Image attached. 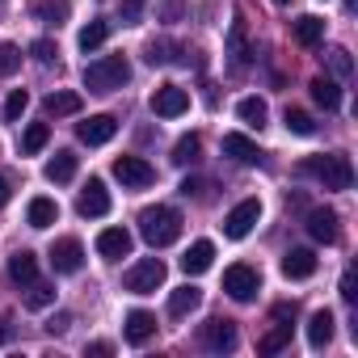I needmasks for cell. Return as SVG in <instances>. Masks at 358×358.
Segmentation results:
<instances>
[{
	"instance_id": "6da1fadb",
	"label": "cell",
	"mask_w": 358,
	"mask_h": 358,
	"mask_svg": "<svg viewBox=\"0 0 358 358\" xmlns=\"http://www.w3.org/2000/svg\"><path fill=\"white\" fill-rule=\"evenodd\" d=\"M299 177H312V182H320L324 190H350L354 186V169H350V156L333 152V156H308L295 164Z\"/></svg>"
},
{
	"instance_id": "7a4b0ae2",
	"label": "cell",
	"mask_w": 358,
	"mask_h": 358,
	"mask_svg": "<svg viewBox=\"0 0 358 358\" xmlns=\"http://www.w3.org/2000/svg\"><path fill=\"white\" fill-rule=\"evenodd\" d=\"M182 211H173V207H148L143 215H139V236L152 245V249H164V245H173L177 236H182Z\"/></svg>"
},
{
	"instance_id": "3957f363",
	"label": "cell",
	"mask_w": 358,
	"mask_h": 358,
	"mask_svg": "<svg viewBox=\"0 0 358 358\" xmlns=\"http://www.w3.org/2000/svg\"><path fill=\"white\" fill-rule=\"evenodd\" d=\"M127 80H131L127 55H101V59H93V64L85 68V89H89V93H114V89H122Z\"/></svg>"
},
{
	"instance_id": "277c9868",
	"label": "cell",
	"mask_w": 358,
	"mask_h": 358,
	"mask_svg": "<svg viewBox=\"0 0 358 358\" xmlns=\"http://www.w3.org/2000/svg\"><path fill=\"white\" fill-rule=\"evenodd\" d=\"M164 262L160 257H143V262H135L131 270H127V278H122V287L131 291V295H152L156 287H164Z\"/></svg>"
},
{
	"instance_id": "5b68a950",
	"label": "cell",
	"mask_w": 358,
	"mask_h": 358,
	"mask_svg": "<svg viewBox=\"0 0 358 358\" xmlns=\"http://www.w3.org/2000/svg\"><path fill=\"white\" fill-rule=\"evenodd\" d=\"M224 291H228L236 303H249V299H257V291H262V274H257L253 266L236 262V266L224 270Z\"/></svg>"
},
{
	"instance_id": "8992f818",
	"label": "cell",
	"mask_w": 358,
	"mask_h": 358,
	"mask_svg": "<svg viewBox=\"0 0 358 358\" xmlns=\"http://www.w3.org/2000/svg\"><path fill=\"white\" fill-rule=\"evenodd\" d=\"M236 324L232 320H224V316H211L207 324H199V345L203 350H211V354H228V350H236Z\"/></svg>"
},
{
	"instance_id": "52a82bcc",
	"label": "cell",
	"mask_w": 358,
	"mask_h": 358,
	"mask_svg": "<svg viewBox=\"0 0 358 358\" xmlns=\"http://www.w3.org/2000/svg\"><path fill=\"white\" fill-rule=\"evenodd\" d=\"M257 220H262V203H257V199H245V203H236V207L224 215V236H228V241H245V236L257 228Z\"/></svg>"
},
{
	"instance_id": "ba28073f",
	"label": "cell",
	"mask_w": 358,
	"mask_h": 358,
	"mask_svg": "<svg viewBox=\"0 0 358 358\" xmlns=\"http://www.w3.org/2000/svg\"><path fill=\"white\" fill-rule=\"evenodd\" d=\"M114 177H118L127 190H143V186L156 182V169L143 156H114Z\"/></svg>"
},
{
	"instance_id": "9c48e42d",
	"label": "cell",
	"mask_w": 358,
	"mask_h": 358,
	"mask_svg": "<svg viewBox=\"0 0 358 358\" xmlns=\"http://www.w3.org/2000/svg\"><path fill=\"white\" fill-rule=\"evenodd\" d=\"M186 110H190V93L182 85H160L152 93V114L156 118H182Z\"/></svg>"
},
{
	"instance_id": "30bf717a",
	"label": "cell",
	"mask_w": 358,
	"mask_h": 358,
	"mask_svg": "<svg viewBox=\"0 0 358 358\" xmlns=\"http://www.w3.org/2000/svg\"><path fill=\"white\" fill-rule=\"evenodd\" d=\"M76 211H80L85 220H101V215H110V190H106L101 177H89V186H85L80 199H76Z\"/></svg>"
},
{
	"instance_id": "8fae6325",
	"label": "cell",
	"mask_w": 358,
	"mask_h": 358,
	"mask_svg": "<svg viewBox=\"0 0 358 358\" xmlns=\"http://www.w3.org/2000/svg\"><path fill=\"white\" fill-rule=\"evenodd\" d=\"M114 135H118V118H114V114H93V118H85V122L76 127V139L89 143V148H101V143H110Z\"/></svg>"
},
{
	"instance_id": "7c38bea8",
	"label": "cell",
	"mask_w": 358,
	"mask_h": 358,
	"mask_svg": "<svg viewBox=\"0 0 358 358\" xmlns=\"http://www.w3.org/2000/svg\"><path fill=\"white\" fill-rule=\"evenodd\" d=\"M51 266H55V274H76L85 266V245L76 236H59L51 245Z\"/></svg>"
},
{
	"instance_id": "4fadbf2b",
	"label": "cell",
	"mask_w": 358,
	"mask_h": 358,
	"mask_svg": "<svg viewBox=\"0 0 358 358\" xmlns=\"http://www.w3.org/2000/svg\"><path fill=\"white\" fill-rule=\"evenodd\" d=\"M253 43H249V26H245V17H236L232 22V30H228V59H232V68L236 72H245L249 64H253Z\"/></svg>"
},
{
	"instance_id": "5bb4252c",
	"label": "cell",
	"mask_w": 358,
	"mask_h": 358,
	"mask_svg": "<svg viewBox=\"0 0 358 358\" xmlns=\"http://www.w3.org/2000/svg\"><path fill=\"white\" fill-rule=\"evenodd\" d=\"M308 236L320 241V245H337V236H341V228H337V211H329V207H312V211H308Z\"/></svg>"
},
{
	"instance_id": "9a60e30c",
	"label": "cell",
	"mask_w": 358,
	"mask_h": 358,
	"mask_svg": "<svg viewBox=\"0 0 358 358\" xmlns=\"http://www.w3.org/2000/svg\"><path fill=\"white\" fill-rule=\"evenodd\" d=\"M122 337H127L131 345H148V341L156 337V316L143 312V308L127 312V320H122Z\"/></svg>"
},
{
	"instance_id": "2e32d148",
	"label": "cell",
	"mask_w": 358,
	"mask_h": 358,
	"mask_svg": "<svg viewBox=\"0 0 358 358\" xmlns=\"http://www.w3.org/2000/svg\"><path fill=\"white\" fill-rule=\"evenodd\" d=\"M224 156H232L236 164H262V160H266L262 148H257L249 135H241V131H228V135H224Z\"/></svg>"
},
{
	"instance_id": "e0dca14e",
	"label": "cell",
	"mask_w": 358,
	"mask_h": 358,
	"mask_svg": "<svg viewBox=\"0 0 358 358\" xmlns=\"http://www.w3.org/2000/svg\"><path fill=\"white\" fill-rule=\"evenodd\" d=\"M131 245H135V241H131V232H127V228H101V232H97V253H101L106 262L127 257V253H131Z\"/></svg>"
},
{
	"instance_id": "ac0fdd59",
	"label": "cell",
	"mask_w": 358,
	"mask_h": 358,
	"mask_svg": "<svg viewBox=\"0 0 358 358\" xmlns=\"http://www.w3.org/2000/svg\"><path fill=\"white\" fill-rule=\"evenodd\" d=\"M76 169H80V156L64 148V152H55V156L47 160V182L64 186V182H72V177H76Z\"/></svg>"
},
{
	"instance_id": "d6986e66",
	"label": "cell",
	"mask_w": 358,
	"mask_h": 358,
	"mask_svg": "<svg viewBox=\"0 0 358 358\" xmlns=\"http://www.w3.org/2000/svg\"><path fill=\"white\" fill-rule=\"evenodd\" d=\"M282 274L287 278H312L316 274V253L312 249H287L282 253Z\"/></svg>"
},
{
	"instance_id": "ffe728a7",
	"label": "cell",
	"mask_w": 358,
	"mask_h": 358,
	"mask_svg": "<svg viewBox=\"0 0 358 358\" xmlns=\"http://www.w3.org/2000/svg\"><path fill=\"white\" fill-rule=\"evenodd\" d=\"M333 324H337V320H333L329 308L312 312V316H308V345H312V350H324V345L333 341Z\"/></svg>"
},
{
	"instance_id": "44dd1931",
	"label": "cell",
	"mask_w": 358,
	"mask_h": 358,
	"mask_svg": "<svg viewBox=\"0 0 358 358\" xmlns=\"http://www.w3.org/2000/svg\"><path fill=\"white\" fill-rule=\"evenodd\" d=\"M291 38H295L299 47H316V43L324 38V22H320L316 13H303V17L291 22Z\"/></svg>"
},
{
	"instance_id": "7402d4cb",
	"label": "cell",
	"mask_w": 358,
	"mask_h": 358,
	"mask_svg": "<svg viewBox=\"0 0 358 358\" xmlns=\"http://www.w3.org/2000/svg\"><path fill=\"white\" fill-rule=\"evenodd\" d=\"M55 220H59V203H55V199H43V194L30 199V207H26V224H30V228L43 232V228H51Z\"/></svg>"
},
{
	"instance_id": "603a6c76",
	"label": "cell",
	"mask_w": 358,
	"mask_h": 358,
	"mask_svg": "<svg viewBox=\"0 0 358 358\" xmlns=\"http://www.w3.org/2000/svg\"><path fill=\"white\" fill-rule=\"evenodd\" d=\"M9 278H13L17 287H30V282L38 278V257H34L30 249H17V253L9 257Z\"/></svg>"
},
{
	"instance_id": "cb8c5ba5",
	"label": "cell",
	"mask_w": 358,
	"mask_h": 358,
	"mask_svg": "<svg viewBox=\"0 0 358 358\" xmlns=\"http://www.w3.org/2000/svg\"><path fill=\"white\" fill-rule=\"evenodd\" d=\"M211 262H215V245L211 241H194L186 249V257H182V270L186 274H203V270H211Z\"/></svg>"
},
{
	"instance_id": "d4e9b609",
	"label": "cell",
	"mask_w": 358,
	"mask_h": 358,
	"mask_svg": "<svg viewBox=\"0 0 358 358\" xmlns=\"http://www.w3.org/2000/svg\"><path fill=\"white\" fill-rule=\"evenodd\" d=\"M199 303H203V291H199V287H177V291L169 295V316L182 320V316H190Z\"/></svg>"
},
{
	"instance_id": "484cf974",
	"label": "cell",
	"mask_w": 358,
	"mask_h": 358,
	"mask_svg": "<svg viewBox=\"0 0 358 358\" xmlns=\"http://www.w3.org/2000/svg\"><path fill=\"white\" fill-rule=\"evenodd\" d=\"M30 13H34L38 22H47V26H64V22L72 17V5H68V0H34Z\"/></svg>"
},
{
	"instance_id": "4316f807",
	"label": "cell",
	"mask_w": 358,
	"mask_h": 358,
	"mask_svg": "<svg viewBox=\"0 0 358 358\" xmlns=\"http://www.w3.org/2000/svg\"><path fill=\"white\" fill-rule=\"evenodd\" d=\"M80 93H72V89H55L51 97H47V114L51 118H72V114H80Z\"/></svg>"
},
{
	"instance_id": "83f0119b",
	"label": "cell",
	"mask_w": 358,
	"mask_h": 358,
	"mask_svg": "<svg viewBox=\"0 0 358 358\" xmlns=\"http://www.w3.org/2000/svg\"><path fill=\"white\" fill-rule=\"evenodd\" d=\"M236 118H241L245 127L262 131V127H266V118H270V106H266L262 97H241V101H236Z\"/></svg>"
},
{
	"instance_id": "f1b7e54d",
	"label": "cell",
	"mask_w": 358,
	"mask_h": 358,
	"mask_svg": "<svg viewBox=\"0 0 358 358\" xmlns=\"http://www.w3.org/2000/svg\"><path fill=\"white\" fill-rule=\"evenodd\" d=\"M203 160V139L199 135H182L173 143V164H182V169H190V164H199Z\"/></svg>"
},
{
	"instance_id": "f546056e",
	"label": "cell",
	"mask_w": 358,
	"mask_h": 358,
	"mask_svg": "<svg viewBox=\"0 0 358 358\" xmlns=\"http://www.w3.org/2000/svg\"><path fill=\"white\" fill-rule=\"evenodd\" d=\"M308 89H312V101H316L320 110H337V106H341V89H337V80H329V76H316Z\"/></svg>"
},
{
	"instance_id": "4dcf8cb0",
	"label": "cell",
	"mask_w": 358,
	"mask_h": 358,
	"mask_svg": "<svg viewBox=\"0 0 358 358\" xmlns=\"http://www.w3.org/2000/svg\"><path fill=\"white\" fill-rule=\"evenodd\" d=\"M106 38H110V22H89V26L76 34V47H80L85 55H93V51H97Z\"/></svg>"
},
{
	"instance_id": "1f68e13d",
	"label": "cell",
	"mask_w": 358,
	"mask_h": 358,
	"mask_svg": "<svg viewBox=\"0 0 358 358\" xmlns=\"http://www.w3.org/2000/svg\"><path fill=\"white\" fill-rule=\"evenodd\" d=\"M47 139H51V127L47 122H30L26 135H22V156H38L47 148Z\"/></svg>"
},
{
	"instance_id": "d6a6232c",
	"label": "cell",
	"mask_w": 358,
	"mask_h": 358,
	"mask_svg": "<svg viewBox=\"0 0 358 358\" xmlns=\"http://www.w3.org/2000/svg\"><path fill=\"white\" fill-rule=\"evenodd\" d=\"M287 345H291V320H278V324L257 341V350H262V354H278V350H287Z\"/></svg>"
},
{
	"instance_id": "836d02e7",
	"label": "cell",
	"mask_w": 358,
	"mask_h": 358,
	"mask_svg": "<svg viewBox=\"0 0 358 358\" xmlns=\"http://www.w3.org/2000/svg\"><path fill=\"white\" fill-rule=\"evenodd\" d=\"M51 303H55V287L34 278V282L26 287V308H30V312H43V308H51Z\"/></svg>"
},
{
	"instance_id": "e575fe53",
	"label": "cell",
	"mask_w": 358,
	"mask_h": 358,
	"mask_svg": "<svg viewBox=\"0 0 358 358\" xmlns=\"http://www.w3.org/2000/svg\"><path fill=\"white\" fill-rule=\"evenodd\" d=\"M282 122H287V131H291V135H316V122H312V114H308V110H295V106H287Z\"/></svg>"
},
{
	"instance_id": "d590c367",
	"label": "cell",
	"mask_w": 358,
	"mask_h": 358,
	"mask_svg": "<svg viewBox=\"0 0 358 358\" xmlns=\"http://www.w3.org/2000/svg\"><path fill=\"white\" fill-rule=\"evenodd\" d=\"M22 68V47L17 43H0V80H9Z\"/></svg>"
},
{
	"instance_id": "8d00e7d4",
	"label": "cell",
	"mask_w": 358,
	"mask_h": 358,
	"mask_svg": "<svg viewBox=\"0 0 358 358\" xmlns=\"http://www.w3.org/2000/svg\"><path fill=\"white\" fill-rule=\"evenodd\" d=\"M173 51H177V43H169V38H160V43H148V51H143V59L156 68V64H173Z\"/></svg>"
},
{
	"instance_id": "74e56055",
	"label": "cell",
	"mask_w": 358,
	"mask_h": 358,
	"mask_svg": "<svg viewBox=\"0 0 358 358\" xmlns=\"http://www.w3.org/2000/svg\"><path fill=\"white\" fill-rule=\"evenodd\" d=\"M324 59H329V68H333L337 76H350V72H354V59H350V51H345V47H329V55H324Z\"/></svg>"
},
{
	"instance_id": "f35d334b",
	"label": "cell",
	"mask_w": 358,
	"mask_h": 358,
	"mask_svg": "<svg viewBox=\"0 0 358 358\" xmlns=\"http://www.w3.org/2000/svg\"><path fill=\"white\" fill-rule=\"evenodd\" d=\"M26 106H30V93H26V89H13V93H9V101H5V118H9V122H17V118L26 114Z\"/></svg>"
},
{
	"instance_id": "ab89813d",
	"label": "cell",
	"mask_w": 358,
	"mask_h": 358,
	"mask_svg": "<svg viewBox=\"0 0 358 358\" xmlns=\"http://www.w3.org/2000/svg\"><path fill=\"white\" fill-rule=\"evenodd\" d=\"M143 13H148V0H122V9H118L122 26H139V22H143Z\"/></svg>"
},
{
	"instance_id": "60d3db41",
	"label": "cell",
	"mask_w": 358,
	"mask_h": 358,
	"mask_svg": "<svg viewBox=\"0 0 358 358\" xmlns=\"http://www.w3.org/2000/svg\"><path fill=\"white\" fill-rule=\"evenodd\" d=\"M30 55H34L38 64H55V55H59V47H55L51 38H38V43L30 47Z\"/></svg>"
},
{
	"instance_id": "b9f144b4",
	"label": "cell",
	"mask_w": 358,
	"mask_h": 358,
	"mask_svg": "<svg viewBox=\"0 0 358 358\" xmlns=\"http://www.w3.org/2000/svg\"><path fill=\"white\" fill-rule=\"evenodd\" d=\"M341 299L345 303H358V278H354V270L341 274Z\"/></svg>"
},
{
	"instance_id": "7bdbcfd3",
	"label": "cell",
	"mask_w": 358,
	"mask_h": 358,
	"mask_svg": "<svg viewBox=\"0 0 358 358\" xmlns=\"http://www.w3.org/2000/svg\"><path fill=\"white\" fill-rule=\"evenodd\" d=\"M68 329H72V316H68V312H55V316L47 320V333H55V337L68 333Z\"/></svg>"
},
{
	"instance_id": "ee69618b",
	"label": "cell",
	"mask_w": 358,
	"mask_h": 358,
	"mask_svg": "<svg viewBox=\"0 0 358 358\" xmlns=\"http://www.w3.org/2000/svg\"><path fill=\"white\" fill-rule=\"evenodd\" d=\"M203 190H207V186L199 182V177H186V182H182V194H186V199H199Z\"/></svg>"
},
{
	"instance_id": "f6af8a7d",
	"label": "cell",
	"mask_w": 358,
	"mask_h": 358,
	"mask_svg": "<svg viewBox=\"0 0 358 358\" xmlns=\"http://www.w3.org/2000/svg\"><path fill=\"white\" fill-rule=\"evenodd\" d=\"M295 303H274V320H295Z\"/></svg>"
},
{
	"instance_id": "bcb514c9",
	"label": "cell",
	"mask_w": 358,
	"mask_h": 358,
	"mask_svg": "<svg viewBox=\"0 0 358 358\" xmlns=\"http://www.w3.org/2000/svg\"><path fill=\"white\" fill-rule=\"evenodd\" d=\"M85 354H101V358H106V354H114V345H110V341H93Z\"/></svg>"
},
{
	"instance_id": "7dc6e473",
	"label": "cell",
	"mask_w": 358,
	"mask_h": 358,
	"mask_svg": "<svg viewBox=\"0 0 358 358\" xmlns=\"http://www.w3.org/2000/svg\"><path fill=\"white\" fill-rule=\"evenodd\" d=\"M9 199H13V186H9V182H5V177H0V207H5V203H9Z\"/></svg>"
},
{
	"instance_id": "c3c4849f",
	"label": "cell",
	"mask_w": 358,
	"mask_h": 358,
	"mask_svg": "<svg viewBox=\"0 0 358 358\" xmlns=\"http://www.w3.org/2000/svg\"><path fill=\"white\" fill-rule=\"evenodd\" d=\"M9 341H13V329H9L5 320H0V345H9Z\"/></svg>"
},
{
	"instance_id": "681fc988",
	"label": "cell",
	"mask_w": 358,
	"mask_h": 358,
	"mask_svg": "<svg viewBox=\"0 0 358 358\" xmlns=\"http://www.w3.org/2000/svg\"><path fill=\"white\" fill-rule=\"evenodd\" d=\"M274 5H278V9H287V5H291V0H274Z\"/></svg>"
}]
</instances>
